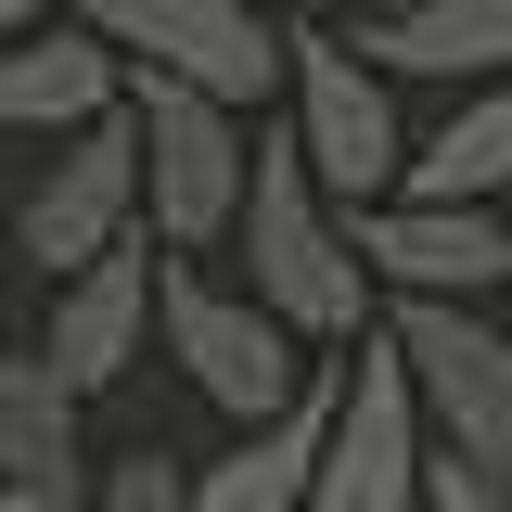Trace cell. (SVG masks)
I'll return each mask as SVG.
<instances>
[{"label":"cell","instance_id":"obj_1","mask_svg":"<svg viewBox=\"0 0 512 512\" xmlns=\"http://www.w3.org/2000/svg\"><path fill=\"white\" fill-rule=\"evenodd\" d=\"M244 295L295 346L320 359H359L384 333V282L359 269V218H333V192L308 180V154H295V128H269V154H256V205H244Z\"/></svg>","mask_w":512,"mask_h":512},{"label":"cell","instance_id":"obj_2","mask_svg":"<svg viewBox=\"0 0 512 512\" xmlns=\"http://www.w3.org/2000/svg\"><path fill=\"white\" fill-rule=\"evenodd\" d=\"M282 128H295V154H308V180L333 192V218H372L410 192V128H397V90H384L372 64L346 52V26L308 13L295 26V90H282Z\"/></svg>","mask_w":512,"mask_h":512},{"label":"cell","instance_id":"obj_3","mask_svg":"<svg viewBox=\"0 0 512 512\" xmlns=\"http://www.w3.org/2000/svg\"><path fill=\"white\" fill-rule=\"evenodd\" d=\"M256 154H269V128L231 116V103H205V90H167V77H141V180H154V244L180 256H218L244 244V205H256Z\"/></svg>","mask_w":512,"mask_h":512},{"label":"cell","instance_id":"obj_4","mask_svg":"<svg viewBox=\"0 0 512 512\" xmlns=\"http://www.w3.org/2000/svg\"><path fill=\"white\" fill-rule=\"evenodd\" d=\"M167 372H180L231 436H269V423L320 384V346H295L244 282H205V269L167 256Z\"/></svg>","mask_w":512,"mask_h":512},{"label":"cell","instance_id":"obj_5","mask_svg":"<svg viewBox=\"0 0 512 512\" xmlns=\"http://www.w3.org/2000/svg\"><path fill=\"white\" fill-rule=\"evenodd\" d=\"M154 231V180H141V103H128L116 128H90V141H64V154H39L26 167V192H13V256L39 269V282H90L103 256H128Z\"/></svg>","mask_w":512,"mask_h":512},{"label":"cell","instance_id":"obj_6","mask_svg":"<svg viewBox=\"0 0 512 512\" xmlns=\"http://www.w3.org/2000/svg\"><path fill=\"white\" fill-rule=\"evenodd\" d=\"M90 26H103L141 77L205 90V103H231V116H256L269 90H295V26L256 13V0H90Z\"/></svg>","mask_w":512,"mask_h":512},{"label":"cell","instance_id":"obj_7","mask_svg":"<svg viewBox=\"0 0 512 512\" xmlns=\"http://www.w3.org/2000/svg\"><path fill=\"white\" fill-rule=\"evenodd\" d=\"M384 333L410 359V397H423L436 448L512 487V333L487 308H384Z\"/></svg>","mask_w":512,"mask_h":512},{"label":"cell","instance_id":"obj_8","mask_svg":"<svg viewBox=\"0 0 512 512\" xmlns=\"http://www.w3.org/2000/svg\"><path fill=\"white\" fill-rule=\"evenodd\" d=\"M423 487H436V423L410 397L397 333H372L346 359V423H333V461H320V512H423Z\"/></svg>","mask_w":512,"mask_h":512},{"label":"cell","instance_id":"obj_9","mask_svg":"<svg viewBox=\"0 0 512 512\" xmlns=\"http://www.w3.org/2000/svg\"><path fill=\"white\" fill-rule=\"evenodd\" d=\"M128 103H141V64H128L90 13H52L39 39H13V52H0V128H13V141H39V154L90 141V128H116Z\"/></svg>","mask_w":512,"mask_h":512},{"label":"cell","instance_id":"obj_10","mask_svg":"<svg viewBox=\"0 0 512 512\" xmlns=\"http://www.w3.org/2000/svg\"><path fill=\"white\" fill-rule=\"evenodd\" d=\"M359 269L384 282V308H487L512 282V231L474 205H372L359 218Z\"/></svg>","mask_w":512,"mask_h":512},{"label":"cell","instance_id":"obj_11","mask_svg":"<svg viewBox=\"0 0 512 512\" xmlns=\"http://www.w3.org/2000/svg\"><path fill=\"white\" fill-rule=\"evenodd\" d=\"M346 52L372 64L384 90H512V0H372V13H333Z\"/></svg>","mask_w":512,"mask_h":512},{"label":"cell","instance_id":"obj_12","mask_svg":"<svg viewBox=\"0 0 512 512\" xmlns=\"http://www.w3.org/2000/svg\"><path fill=\"white\" fill-rule=\"evenodd\" d=\"M167 346V244L141 231L128 256H103L90 282H64L52 295V333H39V359H52L77 397H116L141 359Z\"/></svg>","mask_w":512,"mask_h":512},{"label":"cell","instance_id":"obj_13","mask_svg":"<svg viewBox=\"0 0 512 512\" xmlns=\"http://www.w3.org/2000/svg\"><path fill=\"white\" fill-rule=\"evenodd\" d=\"M77 410H90V397H77L39 346L0 359V487H13V500H52V512L103 500V474H90V448H77Z\"/></svg>","mask_w":512,"mask_h":512},{"label":"cell","instance_id":"obj_14","mask_svg":"<svg viewBox=\"0 0 512 512\" xmlns=\"http://www.w3.org/2000/svg\"><path fill=\"white\" fill-rule=\"evenodd\" d=\"M512 192V90H474V103H448L423 128V154H410V205H474V218H500Z\"/></svg>","mask_w":512,"mask_h":512},{"label":"cell","instance_id":"obj_15","mask_svg":"<svg viewBox=\"0 0 512 512\" xmlns=\"http://www.w3.org/2000/svg\"><path fill=\"white\" fill-rule=\"evenodd\" d=\"M90 512H205V461H180V448H116Z\"/></svg>","mask_w":512,"mask_h":512},{"label":"cell","instance_id":"obj_16","mask_svg":"<svg viewBox=\"0 0 512 512\" xmlns=\"http://www.w3.org/2000/svg\"><path fill=\"white\" fill-rule=\"evenodd\" d=\"M423 512H512V487H500V474H474V461H448V448H436V487H423Z\"/></svg>","mask_w":512,"mask_h":512}]
</instances>
